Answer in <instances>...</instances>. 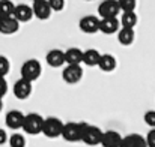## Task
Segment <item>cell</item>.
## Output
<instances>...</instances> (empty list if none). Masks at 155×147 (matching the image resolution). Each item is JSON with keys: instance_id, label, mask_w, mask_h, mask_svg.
Here are the masks:
<instances>
[{"instance_id": "obj_1", "label": "cell", "mask_w": 155, "mask_h": 147, "mask_svg": "<svg viewBox=\"0 0 155 147\" xmlns=\"http://www.w3.org/2000/svg\"><path fill=\"white\" fill-rule=\"evenodd\" d=\"M42 125H44V117L36 113H30V114H26L21 129L29 135H38V134H42Z\"/></svg>"}, {"instance_id": "obj_2", "label": "cell", "mask_w": 155, "mask_h": 147, "mask_svg": "<svg viewBox=\"0 0 155 147\" xmlns=\"http://www.w3.org/2000/svg\"><path fill=\"white\" fill-rule=\"evenodd\" d=\"M21 78H26L29 81H35L41 77V72H42V66L41 63L36 60V59H30V60H26L21 66Z\"/></svg>"}, {"instance_id": "obj_3", "label": "cell", "mask_w": 155, "mask_h": 147, "mask_svg": "<svg viewBox=\"0 0 155 147\" xmlns=\"http://www.w3.org/2000/svg\"><path fill=\"white\" fill-rule=\"evenodd\" d=\"M83 126H84V123L68 122V123L63 125L62 137H63L66 141H69V143L81 141V137H83Z\"/></svg>"}, {"instance_id": "obj_4", "label": "cell", "mask_w": 155, "mask_h": 147, "mask_svg": "<svg viewBox=\"0 0 155 147\" xmlns=\"http://www.w3.org/2000/svg\"><path fill=\"white\" fill-rule=\"evenodd\" d=\"M101 138H103V131L98 126L84 123V126H83V137H81V141L84 144H87V146H98V144H101Z\"/></svg>"}, {"instance_id": "obj_5", "label": "cell", "mask_w": 155, "mask_h": 147, "mask_svg": "<svg viewBox=\"0 0 155 147\" xmlns=\"http://www.w3.org/2000/svg\"><path fill=\"white\" fill-rule=\"evenodd\" d=\"M63 125L57 117H48V119H44V125H42V134L47 137V138H57L62 135V131H63Z\"/></svg>"}, {"instance_id": "obj_6", "label": "cell", "mask_w": 155, "mask_h": 147, "mask_svg": "<svg viewBox=\"0 0 155 147\" xmlns=\"http://www.w3.org/2000/svg\"><path fill=\"white\" fill-rule=\"evenodd\" d=\"M122 12L119 2L117 0H104L101 5L98 6V15L101 18H111V17H117Z\"/></svg>"}, {"instance_id": "obj_7", "label": "cell", "mask_w": 155, "mask_h": 147, "mask_svg": "<svg viewBox=\"0 0 155 147\" xmlns=\"http://www.w3.org/2000/svg\"><path fill=\"white\" fill-rule=\"evenodd\" d=\"M62 78L68 84H77L83 78V68L81 65H66L62 71Z\"/></svg>"}, {"instance_id": "obj_8", "label": "cell", "mask_w": 155, "mask_h": 147, "mask_svg": "<svg viewBox=\"0 0 155 147\" xmlns=\"http://www.w3.org/2000/svg\"><path fill=\"white\" fill-rule=\"evenodd\" d=\"M32 81L26 80V78H20L15 84H14V95L15 98L20 99V101H24L32 95Z\"/></svg>"}, {"instance_id": "obj_9", "label": "cell", "mask_w": 155, "mask_h": 147, "mask_svg": "<svg viewBox=\"0 0 155 147\" xmlns=\"http://www.w3.org/2000/svg\"><path fill=\"white\" fill-rule=\"evenodd\" d=\"M100 20L101 18H98L95 15H86V17H83L80 20L78 27H80V30L83 33H89V35L97 33L100 30Z\"/></svg>"}, {"instance_id": "obj_10", "label": "cell", "mask_w": 155, "mask_h": 147, "mask_svg": "<svg viewBox=\"0 0 155 147\" xmlns=\"http://www.w3.org/2000/svg\"><path fill=\"white\" fill-rule=\"evenodd\" d=\"M18 30H20V21L14 15L0 18V33L2 35H14Z\"/></svg>"}, {"instance_id": "obj_11", "label": "cell", "mask_w": 155, "mask_h": 147, "mask_svg": "<svg viewBox=\"0 0 155 147\" xmlns=\"http://www.w3.org/2000/svg\"><path fill=\"white\" fill-rule=\"evenodd\" d=\"M32 8H33V15L38 20H48L53 11L48 0H35Z\"/></svg>"}, {"instance_id": "obj_12", "label": "cell", "mask_w": 155, "mask_h": 147, "mask_svg": "<svg viewBox=\"0 0 155 147\" xmlns=\"http://www.w3.org/2000/svg\"><path fill=\"white\" fill-rule=\"evenodd\" d=\"M24 117L26 116L20 110H11L5 117V123L9 129H21L24 123Z\"/></svg>"}, {"instance_id": "obj_13", "label": "cell", "mask_w": 155, "mask_h": 147, "mask_svg": "<svg viewBox=\"0 0 155 147\" xmlns=\"http://www.w3.org/2000/svg\"><path fill=\"white\" fill-rule=\"evenodd\" d=\"M119 29H120V20H117V17L101 18V20H100V32H103L104 35L117 33Z\"/></svg>"}, {"instance_id": "obj_14", "label": "cell", "mask_w": 155, "mask_h": 147, "mask_svg": "<svg viewBox=\"0 0 155 147\" xmlns=\"http://www.w3.org/2000/svg\"><path fill=\"white\" fill-rule=\"evenodd\" d=\"M14 17L20 21V23H27L30 21L35 15H33V8L29 6V5H17L15 6V11H14Z\"/></svg>"}, {"instance_id": "obj_15", "label": "cell", "mask_w": 155, "mask_h": 147, "mask_svg": "<svg viewBox=\"0 0 155 147\" xmlns=\"http://www.w3.org/2000/svg\"><path fill=\"white\" fill-rule=\"evenodd\" d=\"M122 138L124 137H120V134L116 132V131H105V132H103L101 146L103 147H120Z\"/></svg>"}, {"instance_id": "obj_16", "label": "cell", "mask_w": 155, "mask_h": 147, "mask_svg": "<svg viewBox=\"0 0 155 147\" xmlns=\"http://www.w3.org/2000/svg\"><path fill=\"white\" fill-rule=\"evenodd\" d=\"M120 147H149L148 141L143 135L140 134H130L127 137L122 138V144Z\"/></svg>"}, {"instance_id": "obj_17", "label": "cell", "mask_w": 155, "mask_h": 147, "mask_svg": "<svg viewBox=\"0 0 155 147\" xmlns=\"http://www.w3.org/2000/svg\"><path fill=\"white\" fill-rule=\"evenodd\" d=\"M47 63L51 66V68H60L63 66L66 62H65V51L62 50H51L47 53V57H45Z\"/></svg>"}, {"instance_id": "obj_18", "label": "cell", "mask_w": 155, "mask_h": 147, "mask_svg": "<svg viewBox=\"0 0 155 147\" xmlns=\"http://www.w3.org/2000/svg\"><path fill=\"white\" fill-rule=\"evenodd\" d=\"M136 39V33H134V29H130V27H120L117 30V41L119 44L128 47L134 42Z\"/></svg>"}, {"instance_id": "obj_19", "label": "cell", "mask_w": 155, "mask_h": 147, "mask_svg": "<svg viewBox=\"0 0 155 147\" xmlns=\"http://www.w3.org/2000/svg\"><path fill=\"white\" fill-rule=\"evenodd\" d=\"M66 65H81L83 63V51L80 48H68L65 51Z\"/></svg>"}, {"instance_id": "obj_20", "label": "cell", "mask_w": 155, "mask_h": 147, "mask_svg": "<svg viewBox=\"0 0 155 147\" xmlns=\"http://www.w3.org/2000/svg\"><path fill=\"white\" fill-rule=\"evenodd\" d=\"M101 59V53L95 48H89L83 51V63L86 66H98Z\"/></svg>"}, {"instance_id": "obj_21", "label": "cell", "mask_w": 155, "mask_h": 147, "mask_svg": "<svg viewBox=\"0 0 155 147\" xmlns=\"http://www.w3.org/2000/svg\"><path fill=\"white\" fill-rule=\"evenodd\" d=\"M116 65H117V62H116L114 56H111V54H101V59H100V63H98L101 71H104V72H113L116 69Z\"/></svg>"}, {"instance_id": "obj_22", "label": "cell", "mask_w": 155, "mask_h": 147, "mask_svg": "<svg viewBox=\"0 0 155 147\" xmlns=\"http://www.w3.org/2000/svg\"><path fill=\"white\" fill-rule=\"evenodd\" d=\"M137 14L134 11H128V12H124L122 17H120V27H130V29H134L136 24H137Z\"/></svg>"}, {"instance_id": "obj_23", "label": "cell", "mask_w": 155, "mask_h": 147, "mask_svg": "<svg viewBox=\"0 0 155 147\" xmlns=\"http://www.w3.org/2000/svg\"><path fill=\"white\" fill-rule=\"evenodd\" d=\"M15 5L11 0H0V17H12Z\"/></svg>"}, {"instance_id": "obj_24", "label": "cell", "mask_w": 155, "mask_h": 147, "mask_svg": "<svg viewBox=\"0 0 155 147\" xmlns=\"http://www.w3.org/2000/svg\"><path fill=\"white\" fill-rule=\"evenodd\" d=\"M8 143L11 147H26V138L21 134H12Z\"/></svg>"}, {"instance_id": "obj_25", "label": "cell", "mask_w": 155, "mask_h": 147, "mask_svg": "<svg viewBox=\"0 0 155 147\" xmlns=\"http://www.w3.org/2000/svg\"><path fill=\"white\" fill-rule=\"evenodd\" d=\"M119 6L122 9V12H128V11H134L137 6V0H117Z\"/></svg>"}, {"instance_id": "obj_26", "label": "cell", "mask_w": 155, "mask_h": 147, "mask_svg": "<svg viewBox=\"0 0 155 147\" xmlns=\"http://www.w3.org/2000/svg\"><path fill=\"white\" fill-rule=\"evenodd\" d=\"M11 69V63L5 56H0V77H6Z\"/></svg>"}, {"instance_id": "obj_27", "label": "cell", "mask_w": 155, "mask_h": 147, "mask_svg": "<svg viewBox=\"0 0 155 147\" xmlns=\"http://www.w3.org/2000/svg\"><path fill=\"white\" fill-rule=\"evenodd\" d=\"M143 119H145V123H146L148 126L155 128V111H154V110H149V111H146Z\"/></svg>"}, {"instance_id": "obj_28", "label": "cell", "mask_w": 155, "mask_h": 147, "mask_svg": "<svg viewBox=\"0 0 155 147\" xmlns=\"http://www.w3.org/2000/svg\"><path fill=\"white\" fill-rule=\"evenodd\" d=\"M48 3L53 11H56V12H59L65 8V0H48Z\"/></svg>"}, {"instance_id": "obj_29", "label": "cell", "mask_w": 155, "mask_h": 147, "mask_svg": "<svg viewBox=\"0 0 155 147\" xmlns=\"http://www.w3.org/2000/svg\"><path fill=\"white\" fill-rule=\"evenodd\" d=\"M6 93H8V83L5 77H0V98H5Z\"/></svg>"}, {"instance_id": "obj_30", "label": "cell", "mask_w": 155, "mask_h": 147, "mask_svg": "<svg viewBox=\"0 0 155 147\" xmlns=\"http://www.w3.org/2000/svg\"><path fill=\"white\" fill-rule=\"evenodd\" d=\"M146 141H148V146L149 147H155V128L148 132V135H146Z\"/></svg>"}, {"instance_id": "obj_31", "label": "cell", "mask_w": 155, "mask_h": 147, "mask_svg": "<svg viewBox=\"0 0 155 147\" xmlns=\"http://www.w3.org/2000/svg\"><path fill=\"white\" fill-rule=\"evenodd\" d=\"M8 141H9V138H8L6 131H5V129H0V146H3V144L8 143Z\"/></svg>"}, {"instance_id": "obj_32", "label": "cell", "mask_w": 155, "mask_h": 147, "mask_svg": "<svg viewBox=\"0 0 155 147\" xmlns=\"http://www.w3.org/2000/svg\"><path fill=\"white\" fill-rule=\"evenodd\" d=\"M2 99H3V98H0V110H2V107H3V102H2Z\"/></svg>"}, {"instance_id": "obj_33", "label": "cell", "mask_w": 155, "mask_h": 147, "mask_svg": "<svg viewBox=\"0 0 155 147\" xmlns=\"http://www.w3.org/2000/svg\"><path fill=\"white\" fill-rule=\"evenodd\" d=\"M86 2H91V0H86Z\"/></svg>"}, {"instance_id": "obj_34", "label": "cell", "mask_w": 155, "mask_h": 147, "mask_svg": "<svg viewBox=\"0 0 155 147\" xmlns=\"http://www.w3.org/2000/svg\"><path fill=\"white\" fill-rule=\"evenodd\" d=\"M0 18H2V17H0Z\"/></svg>"}, {"instance_id": "obj_35", "label": "cell", "mask_w": 155, "mask_h": 147, "mask_svg": "<svg viewBox=\"0 0 155 147\" xmlns=\"http://www.w3.org/2000/svg\"><path fill=\"white\" fill-rule=\"evenodd\" d=\"M33 2H35V0H33Z\"/></svg>"}]
</instances>
